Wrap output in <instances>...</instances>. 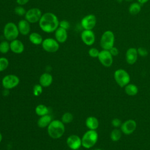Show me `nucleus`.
Masks as SVG:
<instances>
[{
	"instance_id": "nucleus-1",
	"label": "nucleus",
	"mask_w": 150,
	"mask_h": 150,
	"mask_svg": "<svg viewBox=\"0 0 150 150\" xmlns=\"http://www.w3.org/2000/svg\"><path fill=\"white\" fill-rule=\"evenodd\" d=\"M38 23L40 29L47 33L54 32L59 26L57 16L49 12L43 13Z\"/></svg>"
},
{
	"instance_id": "nucleus-2",
	"label": "nucleus",
	"mask_w": 150,
	"mask_h": 150,
	"mask_svg": "<svg viewBox=\"0 0 150 150\" xmlns=\"http://www.w3.org/2000/svg\"><path fill=\"white\" fill-rule=\"evenodd\" d=\"M65 127L62 121L55 120L51 121L47 126V133L49 135L54 139L60 138L64 134Z\"/></svg>"
},
{
	"instance_id": "nucleus-3",
	"label": "nucleus",
	"mask_w": 150,
	"mask_h": 150,
	"mask_svg": "<svg viewBox=\"0 0 150 150\" xmlns=\"http://www.w3.org/2000/svg\"><path fill=\"white\" fill-rule=\"evenodd\" d=\"M3 35L5 39L9 42L17 39L19 35L17 25L12 22L6 23L3 29Z\"/></svg>"
},
{
	"instance_id": "nucleus-4",
	"label": "nucleus",
	"mask_w": 150,
	"mask_h": 150,
	"mask_svg": "<svg viewBox=\"0 0 150 150\" xmlns=\"http://www.w3.org/2000/svg\"><path fill=\"white\" fill-rule=\"evenodd\" d=\"M114 42L115 35L112 31L107 30L103 33L100 40V46L103 49L109 50L114 46Z\"/></svg>"
},
{
	"instance_id": "nucleus-5",
	"label": "nucleus",
	"mask_w": 150,
	"mask_h": 150,
	"mask_svg": "<svg viewBox=\"0 0 150 150\" xmlns=\"http://www.w3.org/2000/svg\"><path fill=\"white\" fill-rule=\"evenodd\" d=\"M98 139V134L96 130L89 129L84 133L81 138V145L86 148L93 147Z\"/></svg>"
},
{
	"instance_id": "nucleus-6",
	"label": "nucleus",
	"mask_w": 150,
	"mask_h": 150,
	"mask_svg": "<svg viewBox=\"0 0 150 150\" xmlns=\"http://www.w3.org/2000/svg\"><path fill=\"white\" fill-rule=\"evenodd\" d=\"M114 77L116 83L121 87H125L130 81V76L128 73L124 69H120L115 70Z\"/></svg>"
},
{
	"instance_id": "nucleus-7",
	"label": "nucleus",
	"mask_w": 150,
	"mask_h": 150,
	"mask_svg": "<svg viewBox=\"0 0 150 150\" xmlns=\"http://www.w3.org/2000/svg\"><path fill=\"white\" fill-rule=\"evenodd\" d=\"M41 45L43 49L49 53H55L59 49V43L55 39L52 38L43 39Z\"/></svg>"
},
{
	"instance_id": "nucleus-8",
	"label": "nucleus",
	"mask_w": 150,
	"mask_h": 150,
	"mask_svg": "<svg viewBox=\"0 0 150 150\" xmlns=\"http://www.w3.org/2000/svg\"><path fill=\"white\" fill-rule=\"evenodd\" d=\"M42 11L38 8H32L28 11L25 15V19L30 23L39 22L42 15Z\"/></svg>"
},
{
	"instance_id": "nucleus-9",
	"label": "nucleus",
	"mask_w": 150,
	"mask_h": 150,
	"mask_svg": "<svg viewBox=\"0 0 150 150\" xmlns=\"http://www.w3.org/2000/svg\"><path fill=\"white\" fill-rule=\"evenodd\" d=\"M97 19L94 15L88 14L84 16L81 20L80 23L84 30H93L96 26Z\"/></svg>"
},
{
	"instance_id": "nucleus-10",
	"label": "nucleus",
	"mask_w": 150,
	"mask_h": 150,
	"mask_svg": "<svg viewBox=\"0 0 150 150\" xmlns=\"http://www.w3.org/2000/svg\"><path fill=\"white\" fill-rule=\"evenodd\" d=\"M19 81V77L16 75L8 74L2 79V84L5 88L12 89L18 85Z\"/></svg>"
},
{
	"instance_id": "nucleus-11",
	"label": "nucleus",
	"mask_w": 150,
	"mask_h": 150,
	"mask_svg": "<svg viewBox=\"0 0 150 150\" xmlns=\"http://www.w3.org/2000/svg\"><path fill=\"white\" fill-rule=\"evenodd\" d=\"M112 54L108 50H104L100 51L98 56V59L102 65L105 67H110L113 63V58Z\"/></svg>"
},
{
	"instance_id": "nucleus-12",
	"label": "nucleus",
	"mask_w": 150,
	"mask_h": 150,
	"mask_svg": "<svg viewBox=\"0 0 150 150\" xmlns=\"http://www.w3.org/2000/svg\"><path fill=\"white\" fill-rule=\"evenodd\" d=\"M80 37L83 43L87 46L93 45L96 40V36L93 30H84Z\"/></svg>"
},
{
	"instance_id": "nucleus-13",
	"label": "nucleus",
	"mask_w": 150,
	"mask_h": 150,
	"mask_svg": "<svg viewBox=\"0 0 150 150\" xmlns=\"http://www.w3.org/2000/svg\"><path fill=\"white\" fill-rule=\"evenodd\" d=\"M137 128V122L134 120H128L121 125L122 132L125 135H129L134 132Z\"/></svg>"
},
{
	"instance_id": "nucleus-14",
	"label": "nucleus",
	"mask_w": 150,
	"mask_h": 150,
	"mask_svg": "<svg viewBox=\"0 0 150 150\" xmlns=\"http://www.w3.org/2000/svg\"><path fill=\"white\" fill-rule=\"evenodd\" d=\"M66 143L68 146L73 150L78 149L81 145H82L81 138L76 135H71L69 136L66 140Z\"/></svg>"
},
{
	"instance_id": "nucleus-15",
	"label": "nucleus",
	"mask_w": 150,
	"mask_h": 150,
	"mask_svg": "<svg viewBox=\"0 0 150 150\" xmlns=\"http://www.w3.org/2000/svg\"><path fill=\"white\" fill-rule=\"evenodd\" d=\"M137 49L135 47H129L125 53V60L129 64H134L138 59Z\"/></svg>"
},
{
	"instance_id": "nucleus-16",
	"label": "nucleus",
	"mask_w": 150,
	"mask_h": 150,
	"mask_svg": "<svg viewBox=\"0 0 150 150\" xmlns=\"http://www.w3.org/2000/svg\"><path fill=\"white\" fill-rule=\"evenodd\" d=\"M25 49V46L23 42L18 39H14L10 42V50L15 54L22 53Z\"/></svg>"
},
{
	"instance_id": "nucleus-17",
	"label": "nucleus",
	"mask_w": 150,
	"mask_h": 150,
	"mask_svg": "<svg viewBox=\"0 0 150 150\" xmlns=\"http://www.w3.org/2000/svg\"><path fill=\"white\" fill-rule=\"evenodd\" d=\"M17 26L20 34L23 36L29 35L30 32V25L25 19L20 20L18 22Z\"/></svg>"
},
{
	"instance_id": "nucleus-18",
	"label": "nucleus",
	"mask_w": 150,
	"mask_h": 150,
	"mask_svg": "<svg viewBox=\"0 0 150 150\" xmlns=\"http://www.w3.org/2000/svg\"><path fill=\"white\" fill-rule=\"evenodd\" d=\"M54 37L55 39L59 43H64L68 38L67 30L64 29L60 27H58L54 31Z\"/></svg>"
},
{
	"instance_id": "nucleus-19",
	"label": "nucleus",
	"mask_w": 150,
	"mask_h": 150,
	"mask_svg": "<svg viewBox=\"0 0 150 150\" xmlns=\"http://www.w3.org/2000/svg\"><path fill=\"white\" fill-rule=\"evenodd\" d=\"M53 81L52 76L47 73H43L39 79L40 84L44 87H47L51 85Z\"/></svg>"
},
{
	"instance_id": "nucleus-20",
	"label": "nucleus",
	"mask_w": 150,
	"mask_h": 150,
	"mask_svg": "<svg viewBox=\"0 0 150 150\" xmlns=\"http://www.w3.org/2000/svg\"><path fill=\"white\" fill-rule=\"evenodd\" d=\"M29 40L35 45H41L43 39L40 34L38 32H32L29 35Z\"/></svg>"
},
{
	"instance_id": "nucleus-21",
	"label": "nucleus",
	"mask_w": 150,
	"mask_h": 150,
	"mask_svg": "<svg viewBox=\"0 0 150 150\" xmlns=\"http://www.w3.org/2000/svg\"><path fill=\"white\" fill-rule=\"evenodd\" d=\"M86 125L88 128L92 130H96L99 125V122L97 118L91 116L88 117L86 120Z\"/></svg>"
},
{
	"instance_id": "nucleus-22",
	"label": "nucleus",
	"mask_w": 150,
	"mask_h": 150,
	"mask_svg": "<svg viewBox=\"0 0 150 150\" xmlns=\"http://www.w3.org/2000/svg\"><path fill=\"white\" fill-rule=\"evenodd\" d=\"M52 121V117L50 115L46 114L41 116L38 120V125L40 128H45L47 127Z\"/></svg>"
},
{
	"instance_id": "nucleus-23",
	"label": "nucleus",
	"mask_w": 150,
	"mask_h": 150,
	"mask_svg": "<svg viewBox=\"0 0 150 150\" xmlns=\"http://www.w3.org/2000/svg\"><path fill=\"white\" fill-rule=\"evenodd\" d=\"M141 10V5L138 2L131 3L128 8V12L131 15H138Z\"/></svg>"
},
{
	"instance_id": "nucleus-24",
	"label": "nucleus",
	"mask_w": 150,
	"mask_h": 150,
	"mask_svg": "<svg viewBox=\"0 0 150 150\" xmlns=\"http://www.w3.org/2000/svg\"><path fill=\"white\" fill-rule=\"evenodd\" d=\"M125 91L128 96H134L138 93V88L137 86L134 84H128L125 86Z\"/></svg>"
},
{
	"instance_id": "nucleus-25",
	"label": "nucleus",
	"mask_w": 150,
	"mask_h": 150,
	"mask_svg": "<svg viewBox=\"0 0 150 150\" xmlns=\"http://www.w3.org/2000/svg\"><path fill=\"white\" fill-rule=\"evenodd\" d=\"M35 112L38 115L41 117L48 114L49 109L46 105L43 104H39L35 108Z\"/></svg>"
},
{
	"instance_id": "nucleus-26",
	"label": "nucleus",
	"mask_w": 150,
	"mask_h": 150,
	"mask_svg": "<svg viewBox=\"0 0 150 150\" xmlns=\"http://www.w3.org/2000/svg\"><path fill=\"white\" fill-rule=\"evenodd\" d=\"M10 50V43L8 40H3L0 42V53L2 54L7 53Z\"/></svg>"
},
{
	"instance_id": "nucleus-27",
	"label": "nucleus",
	"mask_w": 150,
	"mask_h": 150,
	"mask_svg": "<svg viewBox=\"0 0 150 150\" xmlns=\"http://www.w3.org/2000/svg\"><path fill=\"white\" fill-rule=\"evenodd\" d=\"M121 137V132L118 129H113L110 134L111 139L112 141H118Z\"/></svg>"
},
{
	"instance_id": "nucleus-28",
	"label": "nucleus",
	"mask_w": 150,
	"mask_h": 150,
	"mask_svg": "<svg viewBox=\"0 0 150 150\" xmlns=\"http://www.w3.org/2000/svg\"><path fill=\"white\" fill-rule=\"evenodd\" d=\"M73 116L70 112H66L62 117V121L63 123L68 124L73 121Z\"/></svg>"
},
{
	"instance_id": "nucleus-29",
	"label": "nucleus",
	"mask_w": 150,
	"mask_h": 150,
	"mask_svg": "<svg viewBox=\"0 0 150 150\" xmlns=\"http://www.w3.org/2000/svg\"><path fill=\"white\" fill-rule=\"evenodd\" d=\"M9 65L8 60L5 57H0V71H2L7 69Z\"/></svg>"
},
{
	"instance_id": "nucleus-30",
	"label": "nucleus",
	"mask_w": 150,
	"mask_h": 150,
	"mask_svg": "<svg viewBox=\"0 0 150 150\" xmlns=\"http://www.w3.org/2000/svg\"><path fill=\"white\" fill-rule=\"evenodd\" d=\"M14 12L16 15H17L19 16H25V15L26 12V11L23 6L18 5L15 8Z\"/></svg>"
},
{
	"instance_id": "nucleus-31",
	"label": "nucleus",
	"mask_w": 150,
	"mask_h": 150,
	"mask_svg": "<svg viewBox=\"0 0 150 150\" xmlns=\"http://www.w3.org/2000/svg\"><path fill=\"white\" fill-rule=\"evenodd\" d=\"M42 86L40 84H36L33 88V93L35 96H40L42 93Z\"/></svg>"
},
{
	"instance_id": "nucleus-32",
	"label": "nucleus",
	"mask_w": 150,
	"mask_h": 150,
	"mask_svg": "<svg viewBox=\"0 0 150 150\" xmlns=\"http://www.w3.org/2000/svg\"><path fill=\"white\" fill-rule=\"evenodd\" d=\"M88 54L90 57H93V58H96V57H98L100 51L96 47H91L88 50Z\"/></svg>"
},
{
	"instance_id": "nucleus-33",
	"label": "nucleus",
	"mask_w": 150,
	"mask_h": 150,
	"mask_svg": "<svg viewBox=\"0 0 150 150\" xmlns=\"http://www.w3.org/2000/svg\"><path fill=\"white\" fill-rule=\"evenodd\" d=\"M59 27H60V28L67 30L68 29H69V28L70 27V22L66 20H62V21H59Z\"/></svg>"
},
{
	"instance_id": "nucleus-34",
	"label": "nucleus",
	"mask_w": 150,
	"mask_h": 150,
	"mask_svg": "<svg viewBox=\"0 0 150 150\" xmlns=\"http://www.w3.org/2000/svg\"><path fill=\"white\" fill-rule=\"evenodd\" d=\"M137 52L138 55L142 57H145L148 54V50L144 47H139L137 49Z\"/></svg>"
},
{
	"instance_id": "nucleus-35",
	"label": "nucleus",
	"mask_w": 150,
	"mask_h": 150,
	"mask_svg": "<svg viewBox=\"0 0 150 150\" xmlns=\"http://www.w3.org/2000/svg\"><path fill=\"white\" fill-rule=\"evenodd\" d=\"M112 125L115 127H118L121 125V121L118 118H114L112 121Z\"/></svg>"
},
{
	"instance_id": "nucleus-36",
	"label": "nucleus",
	"mask_w": 150,
	"mask_h": 150,
	"mask_svg": "<svg viewBox=\"0 0 150 150\" xmlns=\"http://www.w3.org/2000/svg\"><path fill=\"white\" fill-rule=\"evenodd\" d=\"M110 53L112 54V56H116L119 53V50L116 47H114L113 46L112 47H111L110 50H109Z\"/></svg>"
},
{
	"instance_id": "nucleus-37",
	"label": "nucleus",
	"mask_w": 150,
	"mask_h": 150,
	"mask_svg": "<svg viewBox=\"0 0 150 150\" xmlns=\"http://www.w3.org/2000/svg\"><path fill=\"white\" fill-rule=\"evenodd\" d=\"M29 1V0H16V2L18 4V5H22V6L26 5Z\"/></svg>"
},
{
	"instance_id": "nucleus-38",
	"label": "nucleus",
	"mask_w": 150,
	"mask_h": 150,
	"mask_svg": "<svg viewBox=\"0 0 150 150\" xmlns=\"http://www.w3.org/2000/svg\"><path fill=\"white\" fill-rule=\"evenodd\" d=\"M149 0H137V1L141 5H142V4H146V2H148Z\"/></svg>"
},
{
	"instance_id": "nucleus-39",
	"label": "nucleus",
	"mask_w": 150,
	"mask_h": 150,
	"mask_svg": "<svg viewBox=\"0 0 150 150\" xmlns=\"http://www.w3.org/2000/svg\"><path fill=\"white\" fill-rule=\"evenodd\" d=\"M2 135L1 133L0 132V142L2 141Z\"/></svg>"
},
{
	"instance_id": "nucleus-40",
	"label": "nucleus",
	"mask_w": 150,
	"mask_h": 150,
	"mask_svg": "<svg viewBox=\"0 0 150 150\" xmlns=\"http://www.w3.org/2000/svg\"><path fill=\"white\" fill-rule=\"evenodd\" d=\"M124 1H125L126 2H132L133 0H124Z\"/></svg>"
}]
</instances>
